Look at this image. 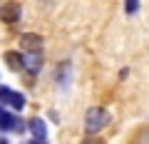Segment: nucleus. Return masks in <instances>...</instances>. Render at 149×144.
I'll return each mask as SVG.
<instances>
[{"label":"nucleus","mask_w":149,"mask_h":144,"mask_svg":"<svg viewBox=\"0 0 149 144\" xmlns=\"http://www.w3.org/2000/svg\"><path fill=\"white\" fill-rule=\"evenodd\" d=\"M17 122H20V119L15 117V114H10V112H3L0 114V129H3V132H15V127H17Z\"/></svg>","instance_id":"39448f33"},{"label":"nucleus","mask_w":149,"mask_h":144,"mask_svg":"<svg viewBox=\"0 0 149 144\" xmlns=\"http://www.w3.org/2000/svg\"><path fill=\"white\" fill-rule=\"evenodd\" d=\"M10 97H13L10 87H0V104H10Z\"/></svg>","instance_id":"1a4fd4ad"},{"label":"nucleus","mask_w":149,"mask_h":144,"mask_svg":"<svg viewBox=\"0 0 149 144\" xmlns=\"http://www.w3.org/2000/svg\"><path fill=\"white\" fill-rule=\"evenodd\" d=\"M0 144H8V139H0Z\"/></svg>","instance_id":"9b49d317"},{"label":"nucleus","mask_w":149,"mask_h":144,"mask_svg":"<svg viewBox=\"0 0 149 144\" xmlns=\"http://www.w3.org/2000/svg\"><path fill=\"white\" fill-rule=\"evenodd\" d=\"M124 10H127L129 15H134V13L139 10V0H124Z\"/></svg>","instance_id":"9d476101"},{"label":"nucleus","mask_w":149,"mask_h":144,"mask_svg":"<svg viewBox=\"0 0 149 144\" xmlns=\"http://www.w3.org/2000/svg\"><path fill=\"white\" fill-rule=\"evenodd\" d=\"M0 17H3L5 22H17V20H20V5H17V3L5 5L3 10H0Z\"/></svg>","instance_id":"7ed1b4c3"},{"label":"nucleus","mask_w":149,"mask_h":144,"mask_svg":"<svg viewBox=\"0 0 149 144\" xmlns=\"http://www.w3.org/2000/svg\"><path fill=\"white\" fill-rule=\"evenodd\" d=\"M20 45L27 50V52H40V45H42V38L40 35H22Z\"/></svg>","instance_id":"f03ea898"},{"label":"nucleus","mask_w":149,"mask_h":144,"mask_svg":"<svg viewBox=\"0 0 149 144\" xmlns=\"http://www.w3.org/2000/svg\"><path fill=\"white\" fill-rule=\"evenodd\" d=\"M85 144H100V142H85Z\"/></svg>","instance_id":"f8f14e48"},{"label":"nucleus","mask_w":149,"mask_h":144,"mask_svg":"<svg viewBox=\"0 0 149 144\" xmlns=\"http://www.w3.org/2000/svg\"><path fill=\"white\" fill-rule=\"evenodd\" d=\"M0 114H3V104H0Z\"/></svg>","instance_id":"ddd939ff"},{"label":"nucleus","mask_w":149,"mask_h":144,"mask_svg":"<svg viewBox=\"0 0 149 144\" xmlns=\"http://www.w3.org/2000/svg\"><path fill=\"white\" fill-rule=\"evenodd\" d=\"M5 65L13 70V72H17V70L25 65V57H22L20 52H5Z\"/></svg>","instance_id":"423d86ee"},{"label":"nucleus","mask_w":149,"mask_h":144,"mask_svg":"<svg viewBox=\"0 0 149 144\" xmlns=\"http://www.w3.org/2000/svg\"><path fill=\"white\" fill-rule=\"evenodd\" d=\"M25 67L32 70V72H37V70L42 67V57H40V52H27L25 55Z\"/></svg>","instance_id":"0eeeda50"},{"label":"nucleus","mask_w":149,"mask_h":144,"mask_svg":"<svg viewBox=\"0 0 149 144\" xmlns=\"http://www.w3.org/2000/svg\"><path fill=\"white\" fill-rule=\"evenodd\" d=\"M27 124H30V132H32L35 139H45V137H47V127H45V122L40 117H32Z\"/></svg>","instance_id":"20e7f679"},{"label":"nucleus","mask_w":149,"mask_h":144,"mask_svg":"<svg viewBox=\"0 0 149 144\" xmlns=\"http://www.w3.org/2000/svg\"><path fill=\"white\" fill-rule=\"evenodd\" d=\"M10 107L15 109V112H20L22 107H25V95H20V92H13V97H10Z\"/></svg>","instance_id":"6e6552de"},{"label":"nucleus","mask_w":149,"mask_h":144,"mask_svg":"<svg viewBox=\"0 0 149 144\" xmlns=\"http://www.w3.org/2000/svg\"><path fill=\"white\" fill-rule=\"evenodd\" d=\"M109 122V112L107 109H102V107H90L85 114V129L90 134H97L104 124Z\"/></svg>","instance_id":"f257e3e1"}]
</instances>
